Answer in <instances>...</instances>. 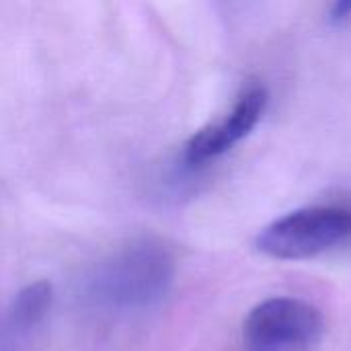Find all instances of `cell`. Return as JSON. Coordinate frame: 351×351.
Masks as SVG:
<instances>
[{
    "label": "cell",
    "instance_id": "5",
    "mask_svg": "<svg viewBox=\"0 0 351 351\" xmlns=\"http://www.w3.org/2000/svg\"><path fill=\"white\" fill-rule=\"evenodd\" d=\"M51 300V288L45 282H37L27 286L12 304V325L21 329H29L35 325L47 311Z\"/></svg>",
    "mask_w": 351,
    "mask_h": 351
},
{
    "label": "cell",
    "instance_id": "2",
    "mask_svg": "<svg viewBox=\"0 0 351 351\" xmlns=\"http://www.w3.org/2000/svg\"><path fill=\"white\" fill-rule=\"evenodd\" d=\"M325 331V319L306 300L278 296L257 304L245 319L247 351H294L315 346Z\"/></svg>",
    "mask_w": 351,
    "mask_h": 351
},
{
    "label": "cell",
    "instance_id": "3",
    "mask_svg": "<svg viewBox=\"0 0 351 351\" xmlns=\"http://www.w3.org/2000/svg\"><path fill=\"white\" fill-rule=\"evenodd\" d=\"M173 276L171 257L152 245H142L115 257L95 282L101 300L115 306H144L167 292Z\"/></svg>",
    "mask_w": 351,
    "mask_h": 351
},
{
    "label": "cell",
    "instance_id": "4",
    "mask_svg": "<svg viewBox=\"0 0 351 351\" xmlns=\"http://www.w3.org/2000/svg\"><path fill=\"white\" fill-rule=\"evenodd\" d=\"M265 107L267 90L263 86H251L239 97V101L222 119L212 121L191 136L185 146V160L189 165H204L226 154L259 125Z\"/></svg>",
    "mask_w": 351,
    "mask_h": 351
},
{
    "label": "cell",
    "instance_id": "1",
    "mask_svg": "<svg viewBox=\"0 0 351 351\" xmlns=\"http://www.w3.org/2000/svg\"><path fill=\"white\" fill-rule=\"evenodd\" d=\"M351 243V210L317 206L290 212L267 224L255 239V249L282 261L313 259Z\"/></svg>",
    "mask_w": 351,
    "mask_h": 351
},
{
    "label": "cell",
    "instance_id": "6",
    "mask_svg": "<svg viewBox=\"0 0 351 351\" xmlns=\"http://www.w3.org/2000/svg\"><path fill=\"white\" fill-rule=\"evenodd\" d=\"M331 21L333 23H341V21H348L351 16V0L348 2H337L331 6Z\"/></svg>",
    "mask_w": 351,
    "mask_h": 351
}]
</instances>
